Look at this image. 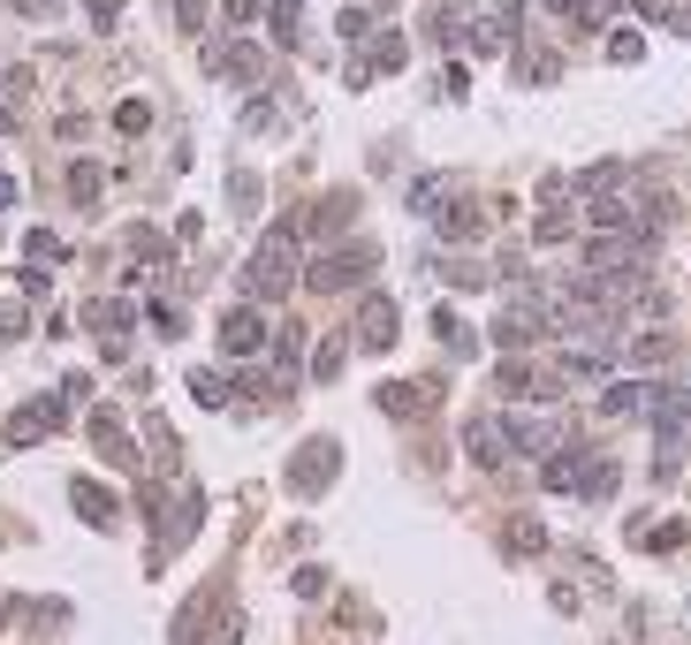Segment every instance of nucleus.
Listing matches in <instances>:
<instances>
[{"label":"nucleus","instance_id":"28","mask_svg":"<svg viewBox=\"0 0 691 645\" xmlns=\"http://www.w3.org/2000/svg\"><path fill=\"white\" fill-rule=\"evenodd\" d=\"M495 387H502V395H539V380H532L524 365H502V372H495Z\"/></svg>","mask_w":691,"mask_h":645},{"label":"nucleus","instance_id":"14","mask_svg":"<svg viewBox=\"0 0 691 645\" xmlns=\"http://www.w3.org/2000/svg\"><path fill=\"white\" fill-rule=\"evenodd\" d=\"M349 220H357V190H335V198L312 205V236H335V228H349Z\"/></svg>","mask_w":691,"mask_h":645},{"label":"nucleus","instance_id":"3","mask_svg":"<svg viewBox=\"0 0 691 645\" xmlns=\"http://www.w3.org/2000/svg\"><path fill=\"white\" fill-rule=\"evenodd\" d=\"M372 266H380V251H372V243H349V251L335 243V251H327L305 282H312V289H365V282H372Z\"/></svg>","mask_w":691,"mask_h":645},{"label":"nucleus","instance_id":"27","mask_svg":"<svg viewBox=\"0 0 691 645\" xmlns=\"http://www.w3.org/2000/svg\"><path fill=\"white\" fill-rule=\"evenodd\" d=\"M274 357H282V380L297 372V357H305V326H282V342H274Z\"/></svg>","mask_w":691,"mask_h":645},{"label":"nucleus","instance_id":"6","mask_svg":"<svg viewBox=\"0 0 691 645\" xmlns=\"http://www.w3.org/2000/svg\"><path fill=\"white\" fill-rule=\"evenodd\" d=\"M335 464H343L335 441H305V456L289 464V493H320V486L335 479Z\"/></svg>","mask_w":691,"mask_h":645},{"label":"nucleus","instance_id":"31","mask_svg":"<svg viewBox=\"0 0 691 645\" xmlns=\"http://www.w3.org/2000/svg\"><path fill=\"white\" fill-rule=\"evenodd\" d=\"M608 53H616V61H639V53H646V38H639V31H616V38H608Z\"/></svg>","mask_w":691,"mask_h":645},{"label":"nucleus","instance_id":"4","mask_svg":"<svg viewBox=\"0 0 691 645\" xmlns=\"http://www.w3.org/2000/svg\"><path fill=\"white\" fill-rule=\"evenodd\" d=\"M464 449H472V464H479V471H502V464L517 456V441H510V418L479 410V418L464 426Z\"/></svg>","mask_w":691,"mask_h":645},{"label":"nucleus","instance_id":"9","mask_svg":"<svg viewBox=\"0 0 691 645\" xmlns=\"http://www.w3.org/2000/svg\"><path fill=\"white\" fill-rule=\"evenodd\" d=\"M395 342V304L388 297H365L357 304V349H388Z\"/></svg>","mask_w":691,"mask_h":645},{"label":"nucleus","instance_id":"8","mask_svg":"<svg viewBox=\"0 0 691 645\" xmlns=\"http://www.w3.org/2000/svg\"><path fill=\"white\" fill-rule=\"evenodd\" d=\"M61 426V395H46V403H31V410H15L8 418V449H31L38 433H53Z\"/></svg>","mask_w":691,"mask_h":645},{"label":"nucleus","instance_id":"13","mask_svg":"<svg viewBox=\"0 0 691 645\" xmlns=\"http://www.w3.org/2000/svg\"><path fill=\"white\" fill-rule=\"evenodd\" d=\"M646 403H654V380H608V395H600L608 418H639Z\"/></svg>","mask_w":691,"mask_h":645},{"label":"nucleus","instance_id":"20","mask_svg":"<svg viewBox=\"0 0 691 645\" xmlns=\"http://www.w3.org/2000/svg\"><path fill=\"white\" fill-rule=\"evenodd\" d=\"M616 479H623V471H616V464L600 456V464H585V479H577V493H585V501H608V493H616Z\"/></svg>","mask_w":691,"mask_h":645},{"label":"nucleus","instance_id":"38","mask_svg":"<svg viewBox=\"0 0 691 645\" xmlns=\"http://www.w3.org/2000/svg\"><path fill=\"white\" fill-rule=\"evenodd\" d=\"M380 8H388V0H380Z\"/></svg>","mask_w":691,"mask_h":645},{"label":"nucleus","instance_id":"33","mask_svg":"<svg viewBox=\"0 0 691 645\" xmlns=\"http://www.w3.org/2000/svg\"><path fill=\"white\" fill-rule=\"evenodd\" d=\"M259 8H266V0H228V23H251Z\"/></svg>","mask_w":691,"mask_h":645},{"label":"nucleus","instance_id":"23","mask_svg":"<svg viewBox=\"0 0 691 645\" xmlns=\"http://www.w3.org/2000/svg\"><path fill=\"white\" fill-rule=\"evenodd\" d=\"M190 395H198L205 410H221V403H228V380H221V372H190Z\"/></svg>","mask_w":691,"mask_h":645},{"label":"nucleus","instance_id":"16","mask_svg":"<svg viewBox=\"0 0 691 645\" xmlns=\"http://www.w3.org/2000/svg\"><path fill=\"white\" fill-rule=\"evenodd\" d=\"M570 236H577V213H570V205H547V213L532 220V243H570Z\"/></svg>","mask_w":691,"mask_h":645},{"label":"nucleus","instance_id":"36","mask_svg":"<svg viewBox=\"0 0 691 645\" xmlns=\"http://www.w3.org/2000/svg\"><path fill=\"white\" fill-rule=\"evenodd\" d=\"M15 8H23V15H53V0H15Z\"/></svg>","mask_w":691,"mask_h":645},{"label":"nucleus","instance_id":"22","mask_svg":"<svg viewBox=\"0 0 691 645\" xmlns=\"http://www.w3.org/2000/svg\"><path fill=\"white\" fill-rule=\"evenodd\" d=\"M76 509H84L92 524H115V493H99L92 479H76Z\"/></svg>","mask_w":691,"mask_h":645},{"label":"nucleus","instance_id":"19","mask_svg":"<svg viewBox=\"0 0 691 645\" xmlns=\"http://www.w3.org/2000/svg\"><path fill=\"white\" fill-rule=\"evenodd\" d=\"M517 76H532V84H555V76H562V61H555L547 46H517Z\"/></svg>","mask_w":691,"mask_h":645},{"label":"nucleus","instance_id":"32","mask_svg":"<svg viewBox=\"0 0 691 645\" xmlns=\"http://www.w3.org/2000/svg\"><path fill=\"white\" fill-rule=\"evenodd\" d=\"M145 122H153V107H145V99H130V107H122V115H115V130H130V138H138V130H145Z\"/></svg>","mask_w":691,"mask_h":645},{"label":"nucleus","instance_id":"17","mask_svg":"<svg viewBox=\"0 0 691 645\" xmlns=\"http://www.w3.org/2000/svg\"><path fill=\"white\" fill-rule=\"evenodd\" d=\"M349 365V334H327V342H320V349H312V380H320V387H327V380H335V372H343Z\"/></svg>","mask_w":691,"mask_h":645},{"label":"nucleus","instance_id":"1","mask_svg":"<svg viewBox=\"0 0 691 645\" xmlns=\"http://www.w3.org/2000/svg\"><path fill=\"white\" fill-rule=\"evenodd\" d=\"M289 289H297V228H274L251 251V266H243V297L251 304H282Z\"/></svg>","mask_w":691,"mask_h":645},{"label":"nucleus","instance_id":"35","mask_svg":"<svg viewBox=\"0 0 691 645\" xmlns=\"http://www.w3.org/2000/svg\"><path fill=\"white\" fill-rule=\"evenodd\" d=\"M547 8H555V15H570V23L585 15V0H547Z\"/></svg>","mask_w":691,"mask_h":645},{"label":"nucleus","instance_id":"26","mask_svg":"<svg viewBox=\"0 0 691 645\" xmlns=\"http://www.w3.org/2000/svg\"><path fill=\"white\" fill-rule=\"evenodd\" d=\"M365 69H403V38H372V53H365ZM357 69V76H365Z\"/></svg>","mask_w":691,"mask_h":645},{"label":"nucleus","instance_id":"30","mask_svg":"<svg viewBox=\"0 0 691 645\" xmlns=\"http://www.w3.org/2000/svg\"><path fill=\"white\" fill-rule=\"evenodd\" d=\"M669 349H677V342H669V334H639V342H631V357H639V365H662V357H669Z\"/></svg>","mask_w":691,"mask_h":645},{"label":"nucleus","instance_id":"24","mask_svg":"<svg viewBox=\"0 0 691 645\" xmlns=\"http://www.w3.org/2000/svg\"><path fill=\"white\" fill-rule=\"evenodd\" d=\"M297 8H305V0H266V15H274V38H282V46H297Z\"/></svg>","mask_w":691,"mask_h":645},{"label":"nucleus","instance_id":"21","mask_svg":"<svg viewBox=\"0 0 691 645\" xmlns=\"http://www.w3.org/2000/svg\"><path fill=\"white\" fill-rule=\"evenodd\" d=\"M456 190V175H426L418 190H410V213H441V198Z\"/></svg>","mask_w":691,"mask_h":645},{"label":"nucleus","instance_id":"15","mask_svg":"<svg viewBox=\"0 0 691 645\" xmlns=\"http://www.w3.org/2000/svg\"><path fill=\"white\" fill-rule=\"evenodd\" d=\"M84 326L115 342V334H130V304H122V297H99V304H84Z\"/></svg>","mask_w":691,"mask_h":645},{"label":"nucleus","instance_id":"5","mask_svg":"<svg viewBox=\"0 0 691 645\" xmlns=\"http://www.w3.org/2000/svg\"><path fill=\"white\" fill-rule=\"evenodd\" d=\"M547 304H532V297H510V304H502V312H495V342H502V349H524V342H539V334H547Z\"/></svg>","mask_w":691,"mask_h":645},{"label":"nucleus","instance_id":"37","mask_svg":"<svg viewBox=\"0 0 691 645\" xmlns=\"http://www.w3.org/2000/svg\"><path fill=\"white\" fill-rule=\"evenodd\" d=\"M0 205H15V182H8V175H0Z\"/></svg>","mask_w":691,"mask_h":645},{"label":"nucleus","instance_id":"10","mask_svg":"<svg viewBox=\"0 0 691 645\" xmlns=\"http://www.w3.org/2000/svg\"><path fill=\"white\" fill-rule=\"evenodd\" d=\"M213 69H221V76H236V84H259V76H266V53H259V46H243V38H228V46H213Z\"/></svg>","mask_w":691,"mask_h":645},{"label":"nucleus","instance_id":"34","mask_svg":"<svg viewBox=\"0 0 691 645\" xmlns=\"http://www.w3.org/2000/svg\"><path fill=\"white\" fill-rule=\"evenodd\" d=\"M92 15H99V23H115V15H122V0H92Z\"/></svg>","mask_w":691,"mask_h":645},{"label":"nucleus","instance_id":"29","mask_svg":"<svg viewBox=\"0 0 691 645\" xmlns=\"http://www.w3.org/2000/svg\"><path fill=\"white\" fill-rule=\"evenodd\" d=\"M23 251H31V266H53V259H61V236H53V228H38Z\"/></svg>","mask_w":691,"mask_h":645},{"label":"nucleus","instance_id":"12","mask_svg":"<svg viewBox=\"0 0 691 645\" xmlns=\"http://www.w3.org/2000/svg\"><path fill=\"white\" fill-rule=\"evenodd\" d=\"M380 403H388L395 418H403V410L418 418V410H433V403H441V387H433V380H388V395H380Z\"/></svg>","mask_w":691,"mask_h":645},{"label":"nucleus","instance_id":"7","mask_svg":"<svg viewBox=\"0 0 691 645\" xmlns=\"http://www.w3.org/2000/svg\"><path fill=\"white\" fill-rule=\"evenodd\" d=\"M221 349H228V357H259V349H266V320H259L251 304H236V312L221 320Z\"/></svg>","mask_w":691,"mask_h":645},{"label":"nucleus","instance_id":"18","mask_svg":"<svg viewBox=\"0 0 691 645\" xmlns=\"http://www.w3.org/2000/svg\"><path fill=\"white\" fill-rule=\"evenodd\" d=\"M577 479H585V449H562V456H547V486H555V493H577Z\"/></svg>","mask_w":691,"mask_h":645},{"label":"nucleus","instance_id":"11","mask_svg":"<svg viewBox=\"0 0 691 645\" xmlns=\"http://www.w3.org/2000/svg\"><path fill=\"white\" fill-rule=\"evenodd\" d=\"M92 441H99V456H107V464H122V471L138 464V449H130V433H122V418H115V410H92Z\"/></svg>","mask_w":691,"mask_h":645},{"label":"nucleus","instance_id":"2","mask_svg":"<svg viewBox=\"0 0 691 645\" xmlns=\"http://www.w3.org/2000/svg\"><path fill=\"white\" fill-rule=\"evenodd\" d=\"M646 418H654V441H662V456L677 464V449L691 441V387H669V380H654V403H646Z\"/></svg>","mask_w":691,"mask_h":645},{"label":"nucleus","instance_id":"25","mask_svg":"<svg viewBox=\"0 0 691 645\" xmlns=\"http://www.w3.org/2000/svg\"><path fill=\"white\" fill-rule=\"evenodd\" d=\"M99 182H107V175H99L92 160H76V167H69V190H76V205H92V198H99Z\"/></svg>","mask_w":691,"mask_h":645}]
</instances>
